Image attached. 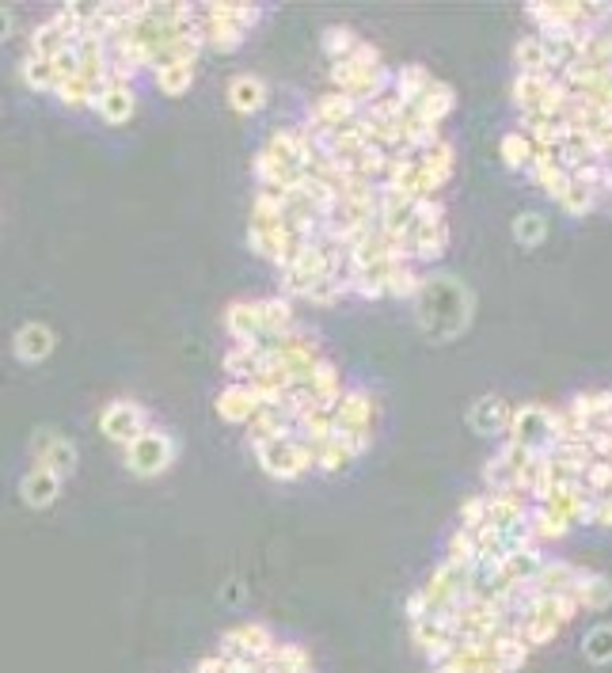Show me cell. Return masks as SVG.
Instances as JSON below:
<instances>
[{"label":"cell","mask_w":612,"mask_h":673,"mask_svg":"<svg viewBox=\"0 0 612 673\" xmlns=\"http://www.w3.org/2000/svg\"><path fill=\"white\" fill-rule=\"evenodd\" d=\"M544 61L514 73L517 134L533 145L525 179L571 217L612 202V4H525Z\"/></svg>","instance_id":"6da1fadb"},{"label":"cell","mask_w":612,"mask_h":673,"mask_svg":"<svg viewBox=\"0 0 612 673\" xmlns=\"http://www.w3.org/2000/svg\"><path fill=\"white\" fill-rule=\"evenodd\" d=\"M419 301V324L430 339L438 343H453L464 327L472 324V293L460 286L457 278H430L415 293Z\"/></svg>","instance_id":"7a4b0ae2"},{"label":"cell","mask_w":612,"mask_h":673,"mask_svg":"<svg viewBox=\"0 0 612 673\" xmlns=\"http://www.w3.org/2000/svg\"><path fill=\"white\" fill-rule=\"evenodd\" d=\"M259 468L267 472L270 480H301L308 472H316V449L297 438H282V442H255L251 445Z\"/></svg>","instance_id":"3957f363"},{"label":"cell","mask_w":612,"mask_h":673,"mask_svg":"<svg viewBox=\"0 0 612 673\" xmlns=\"http://www.w3.org/2000/svg\"><path fill=\"white\" fill-rule=\"evenodd\" d=\"M172 461H175V438L156 423L126 445V468L134 476H141V480H153L160 472H168Z\"/></svg>","instance_id":"277c9868"},{"label":"cell","mask_w":612,"mask_h":673,"mask_svg":"<svg viewBox=\"0 0 612 673\" xmlns=\"http://www.w3.org/2000/svg\"><path fill=\"white\" fill-rule=\"evenodd\" d=\"M278 635L270 632V624L263 620H244V624H232L229 632L221 635L217 651L225 658H248V662H263L270 651H274Z\"/></svg>","instance_id":"5b68a950"},{"label":"cell","mask_w":612,"mask_h":673,"mask_svg":"<svg viewBox=\"0 0 612 673\" xmlns=\"http://www.w3.org/2000/svg\"><path fill=\"white\" fill-rule=\"evenodd\" d=\"M149 426H153V419H149L145 404H137V400H111V404L103 407V415H99L103 438L122 445V449L134 442L137 434H145Z\"/></svg>","instance_id":"8992f818"},{"label":"cell","mask_w":612,"mask_h":673,"mask_svg":"<svg viewBox=\"0 0 612 673\" xmlns=\"http://www.w3.org/2000/svg\"><path fill=\"white\" fill-rule=\"evenodd\" d=\"M92 111H99V118L107 126H126L130 118L137 115V92H134V80L126 73H107L103 80V92L92 103Z\"/></svg>","instance_id":"52a82bcc"},{"label":"cell","mask_w":612,"mask_h":673,"mask_svg":"<svg viewBox=\"0 0 612 673\" xmlns=\"http://www.w3.org/2000/svg\"><path fill=\"white\" fill-rule=\"evenodd\" d=\"M31 457H35V464H46V468H54L61 480L65 476H73L77 472V445L69 442L65 434H58V430H39L35 438H31Z\"/></svg>","instance_id":"ba28073f"},{"label":"cell","mask_w":612,"mask_h":673,"mask_svg":"<svg viewBox=\"0 0 612 673\" xmlns=\"http://www.w3.org/2000/svg\"><path fill=\"white\" fill-rule=\"evenodd\" d=\"M221 324L229 331L232 343H259L263 339V320H259V297H240L229 301Z\"/></svg>","instance_id":"9c48e42d"},{"label":"cell","mask_w":612,"mask_h":673,"mask_svg":"<svg viewBox=\"0 0 612 673\" xmlns=\"http://www.w3.org/2000/svg\"><path fill=\"white\" fill-rule=\"evenodd\" d=\"M54 343H58L54 327L42 324V320H31V324H23L20 331H16L12 350H16V358H20V362L35 366V362H46V358L54 354Z\"/></svg>","instance_id":"30bf717a"},{"label":"cell","mask_w":612,"mask_h":673,"mask_svg":"<svg viewBox=\"0 0 612 673\" xmlns=\"http://www.w3.org/2000/svg\"><path fill=\"white\" fill-rule=\"evenodd\" d=\"M20 495L31 510H46L61 495V476L46 464H31L27 476L20 480Z\"/></svg>","instance_id":"8fae6325"},{"label":"cell","mask_w":612,"mask_h":673,"mask_svg":"<svg viewBox=\"0 0 612 673\" xmlns=\"http://www.w3.org/2000/svg\"><path fill=\"white\" fill-rule=\"evenodd\" d=\"M213 407H217V415H221L225 423L248 426L251 419H255V411H259V400H255V392H251L248 385H232L229 381V385L217 392Z\"/></svg>","instance_id":"7c38bea8"},{"label":"cell","mask_w":612,"mask_h":673,"mask_svg":"<svg viewBox=\"0 0 612 673\" xmlns=\"http://www.w3.org/2000/svg\"><path fill=\"white\" fill-rule=\"evenodd\" d=\"M259 320H263V339H282L297 324V308L289 297L274 293V297H259Z\"/></svg>","instance_id":"4fadbf2b"},{"label":"cell","mask_w":612,"mask_h":673,"mask_svg":"<svg viewBox=\"0 0 612 673\" xmlns=\"http://www.w3.org/2000/svg\"><path fill=\"white\" fill-rule=\"evenodd\" d=\"M267 99H270V88L259 77L240 73V77L229 80V107L236 115H259V111L267 107Z\"/></svg>","instance_id":"5bb4252c"},{"label":"cell","mask_w":612,"mask_h":673,"mask_svg":"<svg viewBox=\"0 0 612 673\" xmlns=\"http://www.w3.org/2000/svg\"><path fill=\"white\" fill-rule=\"evenodd\" d=\"M510 415H514V407L502 404L498 396H483V400H476L472 404V415H468V423H472V430L476 434H506V426H510Z\"/></svg>","instance_id":"9a60e30c"},{"label":"cell","mask_w":612,"mask_h":673,"mask_svg":"<svg viewBox=\"0 0 612 673\" xmlns=\"http://www.w3.org/2000/svg\"><path fill=\"white\" fill-rule=\"evenodd\" d=\"M578 605H582L586 613H605L612 605V578L582 567V578H578Z\"/></svg>","instance_id":"2e32d148"},{"label":"cell","mask_w":612,"mask_h":673,"mask_svg":"<svg viewBox=\"0 0 612 673\" xmlns=\"http://www.w3.org/2000/svg\"><path fill=\"white\" fill-rule=\"evenodd\" d=\"M73 42L61 35V27L54 20L39 23L35 31H31V39H27V58H42V61H54L58 54H65Z\"/></svg>","instance_id":"e0dca14e"},{"label":"cell","mask_w":612,"mask_h":673,"mask_svg":"<svg viewBox=\"0 0 612 673\" xmlns=\"http://www.w3.org/2000/svg\"><path fill=\"white\" fill-rule=\"evenodd\" d=\"M194 61H168V65H160V69H153V80L156 88L164 92V96H187V88L194 84Z\"/></svg>","instance_id":"ac0fdd59"},{"label":"cell","mask_w":612,"mask_h":673,"mask_svg":"<svg viewBox=\"0 0 612 673\" xmlns=\"http://www.w3.org/2000/svg\"><path fill=\"white\" fill-rule=\"evenodd\" d=\"M582 658L590 666H609L612 662V624H597L582 639Z\"/></svg>","instance_id":"d6986e66"},{"label":"cell","mask_w":612,"mask_h":673,"mask_svg":"<svg viewBox=\"0 0 612 673\" xmlns=\"http://www.w3.org/2000/svg\"><path fill=\"white\" fill-rule=\"evenodd\" d=\"M548 236V221L540 213H517L514 217V240L521 248H540Z\"/></svg>","instance_id":"ffe728a7"},{"label":"cell","mask_w":612,"mask_h":673,"mask_svg":"<svg viewBox=\"0 0 612 673\" xmlns=\"http://www.w3.org/2000/svg\"><path fill=\"white\" fill-rule=\"evenodd\" d=\"M23 84H27L31 92H54V88H58L54 65L42 58H23Z\"/></svg>","instance_id":"44dd1931"},{"label":"cell","mask_w":612,"mask_h":673,"mask_svg":"<svg viewBox=\"0 0 612 673\" xmlns=\"http://www.w3.org/2000/svg\"><path fill=\"white\" fill-rule=\"evenodd\" d=\"M358 31H350V27H327L324 31V54H327V61H339V58H346L354 46H358Z\"/></svg>","instance_id":"7402d4cb"},{"label":"cell","mask_w":612,"mask_h":673,"mask_svg":"<svg viewBox=\"0 0 612 673\" xmlns=\"http://www.w3.org/2000/svg\"><path fill=\"white\" fill-rule=\"evenodd\" d=\"M54 96H58L65 107H92V84L80 77H69L54 88Z\"/></svg>","instance_id":"603a6c76"},{"label":"cell","mask_w":612,"mask_h":673,"mask_svg":"<svg viewBox=\"0 0 612 673\" xmlns=\"http://www.w3.org/2000/svg\"><path fill=\"white\" fill-rule=\"evenodd\" d=\"M12 27H16V23H12V12H8V8H0V42L12 35Z\"/></svg>","instance_id":"cb8c5ba5"}]
</instances>
